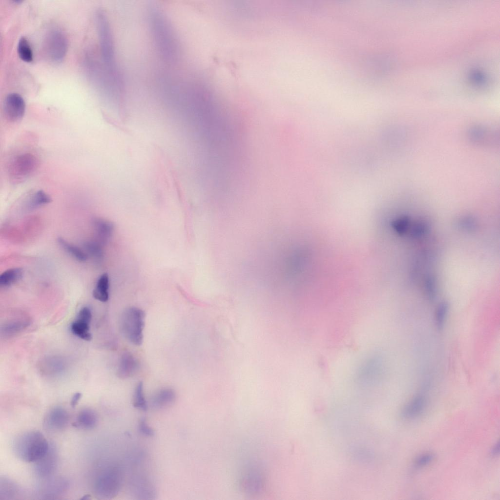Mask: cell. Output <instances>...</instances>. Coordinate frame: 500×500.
<instances>
[{"mask_svg":"<svg viewBox=\"0 0 500 500\" xmlns=\"http://www.w3.org/2000/svg\"><path fill=\"white\" fill-rule=\"evenodd\" d=\"M93 226L98 238L97 241L102 245L105 244L112 235L113 224L108 220L97 218L93 221Z\"/></svg>","mask_w":500,"mask_h":500,"instance_id":"5bb4252c","label":"cell"},{"mask_svg":"<svg viewBox=\"0 0 500 500\" xmlns=\"http://www.w3.org/2000/svg\"><path fill=\"white\" fill-rule=\"evenodd\" d=\"M133 405L134 407L139 410L143 411L147 410V402L144 395L143 383L141 381L138 383L134 390Z\"/></svg>","mask_w":500,"mask_h":500,"instance_id":"7402d4cb","label":"cell"},{"mask_svg":"<svg viewBox=\"0 0 500 500\" xmlns=\"http://www.w3.org/2000/svg\"><path fill=\"white\" fill-rule=\"evenodd\" d=\"M89 324L90 323L77 318L71 325V332L81 339L90 341L92 335L89 332Z\"/></svg>","mask_w":500,"mask_h":500,"instance_id":"d6986e66","label":"cell"},{"mask_svg":"<svg viewBox=\"0 0 500 500\" xmlns=\"http://www.w3.org/2000/svg\"><path fill=\"white\" fill-rule=\"evenodd\" d=\"M23 270L20 268H11L3 271L0 275V286L9 287L19 281L23 276Z\"/></svg>","mask_w":500,"mask_h":500,"instance_id":"2e32d148","label":"cell"},{"mask_svg":"<svg viewBox=\"0 0 500 500\" xmlns=\"http://www.w3.org/2000/svg\"><path fill=\"white\" fill-rule=\"evenodd\" d=\"M57 242L60 247L77 260L85 261L88 258L87 254L80 248L69 243L62 237L57 239Z\"/></svg>","mask_w":500,"mask_h":500,"instance_id":"ac0fdd59","label":"cell"},{"mask_svg":"<svg viewBox=\"0 0 500 500\" xmlns=\"http://www.w3.org/2000/svg\"><path fill=\"white\" fill-rule=\"evenodd\" d=\"M426 403V399L423 395L416 396L404 407L402 413L403 417L412 419L420 415L425 409Z\"/></svg>","mask_w":500,"mask_h":500,"instance_id":"7c38bea8","label":"cell"},{"mask_svg":"<svg viewBox=\"0 0 500 500\" xmlns=\"http://www.w3.org/2000/svg\"><path fill=\"white\" fill-rule=\"evenodd\" d=\"M499 444L497 443L492 448L491 452V455L493 456H496L499 453Z\"/></svg>","mask_w":500,"mask_h":500,"instance_id":"836d02e7","label":"cell"},{"mask_svg":"<svg viewBox=\"0 0 500 500\" xmlns=\"http://www.w3.org/2000/svg\"><path fill=\"white\" fill-rule=\"evenodd\" d=\"M139 367V361L135 356L129 352H124L119 360L117 375L121 379L130 377L137 372Z\"/></svg>","mask_w":500,"mask_h":500,"instance_id":"30bf717a","label":"cell"},{"mask_svg":"<svg viewBox=\"0 0 500 500\" xmlns=\"http://www.w3.org/2000/svg\"><path fill=\"white\" fill-rule=\"evenodd\" d=\"M69 420L67 411L61 406L51 408L46 415L43 424L48 430L58 431L65 428Z\"/></svg>","mask_w":500,"mask_h":500,"instance_id":"9c48e42d","label":"cell"},{"mask_svg":"<svg viewBox=\"0 0 500 500\" xmlns=\"http://www.w3.org/2000/svg\"><path fill=\"white\" fill-rule=\"evenodd\" d=\"M98 423V416L96 412L89 408L82 409L78 413L73 426L84 429H92Z\"/></svg>","mask_w":500,"mask_h":500,"instance_id":"4fadbf2b","label":"cell"},{"mask_svg":"<svg viewBox=\"0 0 500 500\" xmlns=\"http://www.w3.org/2000/svg\"><path fill=\"white\" fill-rule=\"evenodd\" d=\"M90 498H91V496L90 495L86 494V495H84L83 496V497H82L81 498V500H89V499H90Z\"/></svg>","mask_w":500,"mask_h":500,"instance_id":"e575fe53","label":"cell"},{"mask_svg":"<svg viewBox=\"0 0 500 500\" xmlns=\"http://www.w3.org/2000/svg\"><path fill=\"white\" fill-rule=\"evenodd\" d=\"M139 433L146 437H151L154 435V431L147 423L145 418H142L138 424Z\"/></svg>","mask_w":500,"mask_h":500,"instance_id":"f546056e","label":"cell"},{"mask_svg":"<svg viewBox=\"0 0 500 500\" xmlns=\"http://www.w3.org/2000/svg\"><path fill=\"white\" fill-rule=\"evenodd\" d=\"M67 49V42L64 35L59 30L50 31L44 42V51L48 58L58 62L64 57Z\"/></svg>","mask_w":500,"mask_h":500,"instance_id":"5b68a950","label":"cell"},{"mask_svg":"<svg viewBox=\"0 0 500 500\" xmlns=\"http://www.w3.org/2000/svg\"><path fill=\"white\" fill-rule=\"evenodd\" d=\"M17 52L19 57L23 61L26 62H32L33 59V51L28 40L24 37H21L19 40Z\"/></svg>","mask_w":500,"mask_h":500,"instance_id":"44dd1931","label":"cell"},{"mask_svg":"<svg viewBox=\"0 0 500 500\" xmlns=\"http://www.w3.org/2000/svg\"><path fill=\"white\" fill-rule=\"evenodd\" d=\"M424 291L427 299L434 301L437 295V282L436 278L432 274L427 275L424 279Z\"/></svg>","mask_w":500,"mask_h":500,"instance_id":"603a6c76","label":"cell"},{"mask_svg":"<svg viewBox=\"0 0 500 500\" xmlns=\"http://www.w3.org/2000/svg\"><path fill=\"white\" fill-rule=\"evenodd\" d=\"M77 318L90 323L92 318L90 309L87 307L82 308L78 313Z\"/></svg>","mask_w":500,"mask_h":500,"instance_id":"1f68e13d","label":"cell"},{"mask_svg":"<svg viewBox=\"0 0 500 500\" xmlns=\"http://www.w3.org/2000/svg\"><path fill=\"white\" fill-rule=\"evenodd\" d=\"M176 393L170 388H164L159 390L152 396L150 405L155 409H160L168 406L175 400Z\"/></svg>","mask_w":500,"mask_h":500,"instance_id":"8fae6325","label":"cell"},{"mask_svg":"<svg viewBox=\"0 0 500 500\" xmlns=\"http://www.w3.org/2000/svg\"><path fill=\"white\" fill-rule=\"evenodd\" d=\"M39 484L38 493L43 499H54L65 493L69 485L68 480L62 477H53L42 479Z\"/></svg>","mask_w":500,"mask_h":500,"instance_id":"8992f818","label":"cell"},{"mask_svg":"<svg viewBox=\"0 0 500 500\" xmlns=\"http://www.w3.org/2000/svg\"><path fill=\"white\" fill-rule=\"evenodd\" d=\"M289 24H290V9H289ZM288 44H289V41H288Z\"/></svg>","mask_w":500,"mask_h":500,"instance_id":"d590c367","label":"cell"},{"mask_svg":"<svg viewBox=\"0 0 500 500\" xmlns=\"http://www.w3.org/2000/svg\"><path fill=\"white\" fill-rule=\"evenodd\" d=\"M434 459V455L432 454H425L421 455L416 459L415 465L417 468H421L429 464Z\"/></svg>","mask_w":500,"mask_h":500,"instance_id":"4dcf8cb0","label":"cell"},{"mask_svg":"<svg viewBox=\"0 0 500 500\" xmlns=\"http://www.w3.org/2000/svg\"><path fill=\"white\" fill-rule=\"evenodd\" d=\"M28 323L29 321L27 320L12 321L4 325L1 329V332L4 335L14 334L26 328Z\"/></svg>","mask_w":500,"mask_h":500,"instance_id":"4316f807","label":"cell"},{"mask_svg":"<svg viewBox=\"0 0 500 500\" xmlns=\"http://www.w3.org/2000/svg\"><path fill=\"white\" fill-rule=\"evenodd\" d=\"M102 245L97 240H89L84 242L83 247L87 255L89 254L95 260L101 262L104 258V252Z\"/></svg>","mask_w":500,"mask_h":500,"instance_id":"ffe728a7","label":"cell"},{"mask_svg":"<svg viewBox=\"0 0 500 500\" xmlns=\"http://www.w3.org/2000/svg\"><path fill=\"white\" fill-rule=\"evenodd\" d=\"M146 314L142 309L131 307L121 314L120 327L123 336L131 343L140 346L143 341Z\"/></svg>","mask_w":500,"mask_h":500,"instance_id":"3957f363","label":"cell"},{"mask_svg":"<svg viewBox=\"0 0 500 500\" xmlns=\"http://www.w3.org/2000/svg\"><path fill=\"white\" fill-rule=\"evenodd\" d=\"M82 396V394L80 393H76L73 396L71 400V405L72 407H75L78 404Z\"/></svg>","mask_w":500,"mask_h":500,"instance_id":"d6a6232c","label":"cell"},{"mask_svg":"<svg viewBox=\"0 0 500 500\" xmlns=\"http://www.w3.org/2000/svg\"><path fill=\"white\" fill-rule=\"evenodd\" d=\"M3 113L10 122H16L21 119L25 111V103L23 98L18 93L7 95L3 103Z\"/></svg>","mask_w":500,"mask_h":500,"instance_id":"ba28073f","label":"cell"},{"mask_svg":"<svg viewBox=\"0 0 500 500\" xmlns=\"http://www.w3.org/2000/svg\"><path fill=\"white\" fill-rule=\"evenodd\" d=\"M449 309V304L446 301L441 302L437 307L435 313L436 323L439 330L442 329L444 326Z\"/></svg>","mask_w":500,"mask_h":500,"instance_id":"d4e9b609","label":"cell"},{"mask_svg":"<svg viewBox=\"0 0 500 500\" xmlns=\"http://www.w3.org/2000/svg\"><path fill=\"white\" fill-rule=\"evenodd\" d=\"M410 220L409 216L403 215L393 223V226L396 231L399 234H405L410 228Z\"/></svg>","mask_w":500,"mask_h":500,"instance_id":"f1b7e54d","label":"cell"},{"mask_svg":"<svg viewBox=\"0 0 500 500\" xmlns=\"http://www.w3.org/2000/svg\"><path fill=\"white\" fill-rule=\"evenodd\" d=\"M457 226L461 230L472 232L476 230L478 224L475 217L466 215L458 218L457 222Z\"/></svg>","mask_w":500,"mask_h":500,"instance_id":"484cf974","label":"cell"},{"mask_svg":"<svg viewBox=\"0 0 500 500\" xmlns=\"http://www.w3.org/2000/svg\"><path fill=\"white\" fill-rule=\"evenodd\" d=\"M123 477L120 468L111 465L102 469L96 476L93 490L96 496L102 499H110L120 492Z\"/></svg>","mask_w":500,"mask_h":500,"instance_id":"7a4b0ae2","label":"cell"},{"mask_svg":"<svg viewBox=\"0 0 500 500\" xmlns=\"http://www.w3.org/2000/svg\"><path fill=\"white\" fill-rule=\"evenodd\" d=\"M410 237L418 239L424 236L429 231V226L423 221H418L409 228Z\"/></svg>","mask_w":500,"mask_h":500,"instance_id":"83f0119b","label":"cell"},{"mask_svg":"<svg viewBox=\"0 0 500 500\" xmlns=\"http://www.w3.org/2000/svg\"><path fill=\"white\" fill-rule=\"evenodd\" d=\"M51 202V198L49 195L42 190H38L31 197L28 203V208L34 209Z\"/></svg>","mask_w":500,"mask_h":500,"instance_id":"cb8c5ba5","label":"cell"},{"mask_svg":"<svg viewBox=\"0 0 500 500\" xmlns=\"http://www.w3.org/2000/svg\"><path fill=\"white\" fill-rule=\"evenodd\" d=\"M34 463V471L37 477L42 479L52 476L58 463V453L55 446L49 444L46 453Z\"/></svg>","mask_w":500,"mask_h":500,"instance_id":"52a82bcc","label":"cell"},{"mask_svg":"<svg viewBox=\"0 0 500 500\" xmlns=\"http://www.w3.org/2000/svg\"><path fill=\"white\" fill-rule=\"evenodd\" d=\"M39 166V160L33 154L23 153L15 157L8 167V173L12 182L23 181L30 176Z\"/></svg>","mask_w":500,"mask_h":500,"instance_id":"277c9868","label":"cell"},{"mask_svg":"<svg viewBox=\"0 0 500 500\" xmlns=\"http://www.w3.org/2000/svg\"><path fill=\"white\" fill-rule=\"evenodd\" d=\"M19 487L13 481L5 477H1L0 481V499L10 500L17 496Z\"/></svg>","mask_w":500,"mask_h":500,"instance_id":"e0dca14e","label":"cell"},{"mask_svg":"<svg viewBox=\"0 0 500 500\" xmlns=\"http://www.w3.org/2000/svg\"><path fill=\"white\" fill-rule=\"evenodd\" d=\"M49 443L39 431H29L17 436L13 442V449L20 459L35 462L47 452Z\"/></svg>","mask_w":500,"mask_h":500,"instance_id":"6da1fadb","label":"cell"},{"mask_svg":"<svg viewBox=\"0 0 500 500\" xmlns=\"http://www.w3.org/2000/svg\"><path fill=\"white\" fill-rule=\"evenodd\" d=\"M109 278L107 273L102 274L98 278L93 291V297L96 300L105 302L109 299Z\"/></svg>","mask_w":500,"mask_h":500,"instance_id":"9a60e30c","label":"cell"}]
</instances>
